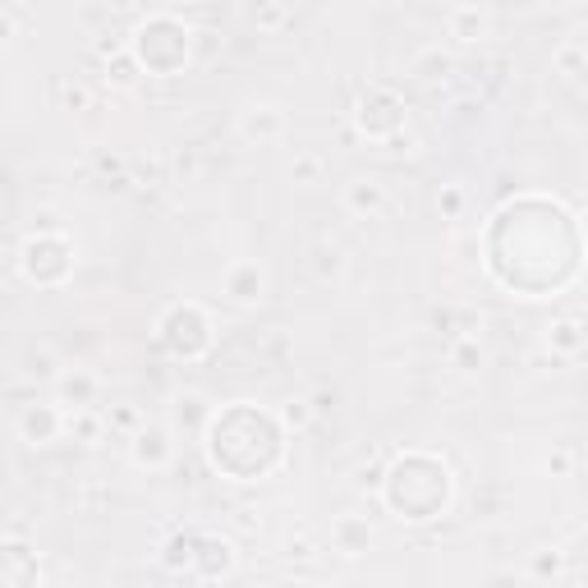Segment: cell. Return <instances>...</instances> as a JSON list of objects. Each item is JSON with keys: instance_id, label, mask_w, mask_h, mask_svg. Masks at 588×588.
Segmentation results:
<instances>
[{"instance_id": "obj_1", "label": "cell", "mask_w": 588, "mask_h": 588, "mask_svg": "<svg viewBox=\"0 0 588 588\" xmlns=\"http://www.w3.org/2000/svg\"><path fill=\"white\" fill-rule=\"evenodd\" d=\"M253 442H285L281 419L267 414V409H253V405H234V409H226V414H212L207 456L234 483H258L281 464V456H271V450H263V446L253 450Z\"/></svg>"}, {"instance_id": "obj_2", "label": "cell", "mask_w": 588, "mask_h": 588, "mask_svg": "<svg viewBox=\"0 0 588 588\" xmlns=\"http://www.w3.org/2000/svg\"><path fill=\"white\" fill-rule=\"evenodd\" d=\"M382 497H386L391 515H400L409 524H427V520L446 515V506H450V469L437 456L409 450V456H400L386 469Z\"/></svg>"}, {"instance_id": "obj_3", "label": "cell", "mask_w": 588, "mask_h": 588, "mask_svg": "<svg viewBox=\"0 0 588 588\" xmlns=\"http://www.w3.org/2000/svg\"><path fill=\"white\" fill-rule=\"evenodd\" d=\"M189 28L180 24V18H170V14H156L148 18V24H139V33H133V61L143 65V74H156V78H166V74H180L189 65Z\"/></svg>"}, {"instance_id": "obj_4", "label": "cell", "mask_w": 588, "mask_h": 588, "mask_svg": "<svg viewBox=\"0 0 588 588\" xmlns=\"http://www.w3.org/2000/svg\"><path fill=\"white\" fill-rule=\"evenodd\" d=\"M156 345L166 349L170 359H203L212 349V318L203 312V304H175L166 308L162 327H156Z\"/></svg>"}, {"instance_id": "obj_5", "label": "cell", "mask_w": 588, "mask_h": 588, "mask_svg": "<svg viewBox=\"0 0 588 588\" xmlns=\"http://www.w3.org/2000/svg\"><path fill=\"white\" fill-rule=\"evenodd\" d=\"M18 263H24V277L33 285L55 290V285H65V277L74 271V248H69L65 234H33Z\"/></svg>"}, {"instance_id": "obj_6", "label": "cell", "mask_w": 588, "mask_h": 588, "mask_svg": "<svg viewBox=\"0 0 588 588\" xmlns=\"http://www.w3.org/2000/svg\"><path fill=\"white\" fill-rule=\"evenodd\" d=\"M405 129V106L396 92L386 88H368L363 102H359V133L363 139H396V133Z\"/></svg>"}, {"instance_id": "obj_7", "label": "cell", "mask_w": 588, "mask_h": 588, "mask_svg": "<svg viewBox=\"0 0 588 588\" xmlns=\"http://www.w3.org/2000/svg\"><path fill=\"white\" fill-rule=\"evenodd\" d=\"M18 433H24V442H33V446H47L65 433V414L55 405H28L24 414H18Z\"/></svg>"}, {"instance_id": "obj_8", "label": "cell", "mask_w": 588, "mask_h": 588, "mask_svg": "<svg viewBox=\"0 0 588 588\" xmlns=\"http://www.w3.org/2000/svg\"><path fill=\"white\" fill-rule=\"evenodd\" d=\"M234 575V547L226 538H207L199 547V561H193V579H226Z\"/></svg>"}, {"instance_id": "obj_9", "label": "cell", "mask_w": 588, "mask_h": 588, "mask_svg": "<svg viewBox=\"0 0 588 588\" xmlns=\"http://www.w3.org/2000/svg\"><path fill=\"white\" fill-rule=\"evenodd\" d=\"M129 456H133V464H139V469H162L170 460V433H166V427H139V433H133Z\"/></svg>"}, {"instance_id": "obj_10", "label": "cell", "mask_w": 588, "mask_h": 588, "mask_svg": "<svg viewBox=\"0 0 588 588\" xmlns=\"http://www.w3.org/2000/svg\"><path fill=\"white\" fill-rule=\"evenodd\" d=\"M199 547H203V534L199 528H184V534H175L170 542H166V565L170 571H189L193 575V561H199Z\"/></svg>"}, {"instance_id": "obj_11", "label": "cell", "mask_w": 588, "mask_h": 588, "mask_svg": "<svg viewBox=\"0 0 588 588\" xmlns=\"http://www.w3.org/2000/svg\"><path fill=\"white\" fill-rule=\"evenodd\" d=\"M331 542H336L345 557H359V552H368V547H372V534H368V524H359V520H336Z\"/></svg>"}, {"instance_id": "obj_12", "label": "cell", "mask_w": 588, "mask_h": 588, "mask_svg": "<svg viewBox=\"0 0 588 588\" xmlns=\"http://www.w3.org/2000/svg\"><path fill=\"white\" fill-rule=\"evenodd\" d=\"M547 345H552L557 355H579V349L588 345V336L575 318H561V322H552V331H547Z\"/></svg>"}, {"instance_id": "obj_13", "label": "cell", "mask_w": 588, "mask_h": 588, "mask_svg": "<svg viewBox=\"0 0 588 588\" xmlns=\"http://www.w3.org/2000/svg\"><path fill=\"white\" fill-rule=\"evenodd\" d=\"M345 203H349V212L368 217V212H382L386 189H382L378 180H355V184H349V193H345Z\"/></svg>"}, {"instance_id": "obj_14", "label": "cell", "mask_w": 588, "mask_h": 588, "mask_svg": "<svg viewBox=\"0 0 588 588\" xmlns=\"http://www.w3.org/2000/svg\"><path fill=\"white\" fill-rule=\"evenodd\" d=\"M61 400L74 409H88L97 400V378L92 372H69V378H61Z\"/></svg>"}, {"instance_id": "obj_15", "label": "cell", "mask_w": 588, "mask_h": 588, "mask_svg": "<svg viewBox=\"0 0 588 588\" xmlns=\"http://www.w3.org/2000/svg\"><path fill=\"white\" fill-rule=\"evenodd\" d=\"M226 290H230L240 304H253V299H258V294H263V271L253 267V263L234 267V271H230V281H226Z\"/></svg>"}, {"instance_id": "obj_16", "label": "cell", "mask_w": 588, "mask_h": 588, "mask_svg": "<svg viewBox=\"0 0 588 588\" xmlns=\"http://www.w3.org/2000/svg\"><path fill=\"white\" fill-rule=\"evenodd\" d=\"M450 33L460 37V42H478V37L487 33V18L478 10H460L456 14V24H450Z\"/></svg>"}, {"instance_id": "obj_17", "label": "cell", "mask_w": 588, "mask_h": 588, "mask_svg": "<svg viewBox=\"0 0 588 588\" xmlns=\"http://www.w3.org/2000/svg\"><path fill=\"white\" fill-rule=\"evenodd\" d=\"M139 74H143V65L133 61V51H120V55H115V61L106 65V78H111V84H120V88H129Z\"/></svg>"}, {"instance_id": "obj_18", "label": "cell", "mask_w": 588, "mask_h": 588, "mask_svg": "<svg viewBox=\"0 0 588 588\" xmlns=\"http://www.w3.org/2000/svg\"><path fill=\"white\" fill-rule=\"evenodd\" d=\"M277 129H281V115L267 111V106L258 115H244V133H248V139H271Z\"/></svg>"}, {"instance_id": "obj_19", "label": "cell", "mask_w": 588, "mask_h": 588, "mask_svg": "<svg viewBox=\"0 0 588 588\" xmlns=\"http://www.w3.org/2000/svg\"><path fill=\"white\" fill-rule=\"evenodd\" d=\"M180 423H193V427H203V423H212V419H207V409H203V400H199V396H184V400H180Z\"/></svg>"}, {"instance_id": "obj_20", "label": "cell", "mask_w": 588, "mask_h": 588, "mask_svg": "<svg viewBox=\"0 0 588 588\" xmlns=\"http://www.w3.org/2000/svg\"><path fill=\"white\" fill-rule=\"evenodd\" d=\"M456 363H460V372H474V368L483 363V349H478V345H469V341L456 345Z\"/></svg>"}, {"instance_id": "obj_21", "label": "cell", "mask_w": 588, "mask_h": 588, "mask_svg": "<svg viewBox=\"0 0 588 588\" xmlns=\"http://www.w3.org/2000/svg\"><path fill=\"white\" fill-rule=\"evenodd\" d=\"M281 423H285V427H304V423H308V409H304V400H290V409L281 414Z\"/></svg>"}, {"instance_id": "obj_22", "label": "cell", "mask_w": 588, "mask_h": 588, "mask_svg": "<svg viewBox=\"0 0 588 588\" xmlns=\"http://www.w3.org/2000/svg\"><path fill=\"white\" fill-rule=\"evenodd\" d=\"M561 571V557H542L538 561V575H557Z\"/></svg>"}, {"instance_id": "obj_23", "label": "cell", "mask_w": 588, "mask_h": 588, "mask_svg": "<svg viewBox=\"0 0 588 588\" xmlns=\"http://www.w3.org/2000/svg\"><path fill=\"white\" fill-rule=\"evenodd\" d=\"M312 170H318V162H308V156H304V162H299V166H294V175H299V180H308V175H312Z\"/></svg>"}, {"instance_id": "obj_24", "label": "cell", "mask_w": 588, "mask_h": 588, "mask_svg": "<svg viewBox=\"0 0 588 588\" xmlns=\"http://www.w3.org/2000/svg\"><path fill=\"white\" fill-rule=\"evenodd\" d=\"M442 207H446V212H460V189H450V193H446V203H442Z\"/></svg>"}]
</instances>
